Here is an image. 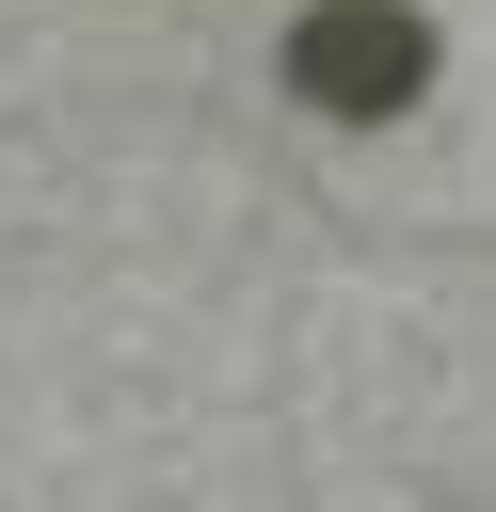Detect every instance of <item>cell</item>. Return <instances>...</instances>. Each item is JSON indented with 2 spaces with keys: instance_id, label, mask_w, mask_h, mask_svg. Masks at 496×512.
I'll return each instance as SVG.
<instances>
[{
  "instance_id": "cell-1",
  "label": "cell",
  "mask_w": 496,
  "mask_h": 512,
  "mask_svg": "<svg viewBox=\"0 0 496 512\" xmlns=\"http://www.w3.org/2000/svg\"><path fill=\"white\" fill-rule=\"evenodd\" d=\"M288 96L320 128H384L432 96V16L416 0H304L288 16Z\"/></svg>"
}]
</instances>
